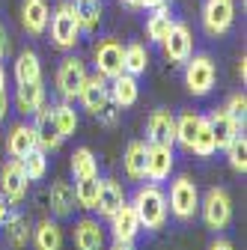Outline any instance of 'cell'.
Masks as SVG:
<instances>
[{
    "mask_svg": "<svg viewBox=\"0 0 247 250\" xmlns=\"http://www.w3.org/2000/svg\"><path fill=\"white\" fill-rule=\"evenodd\" d=\"M134 211H137V221H140V229H149L155 232L167 224V194L152 182L146 188H137V194L131 200Z\"/></svg>",
    "mask_w": 247,
    "mask_h": 250,
    "instance_id": "1",
    "label": "cell"
},
{
    "mask_svg": "<svg viewBox=\"0 0 247 250\" xmlns=\"http://www.w3.org/2000/svg\"><path fill=\"white\" fill-rule=\"evenodd\" d=\"M48 21H51V39H54V45L60 51H72L81 42V24L75 18L72 3H66V0H63V3L54 9V15Z\"/></svg>",
    "mask_w": 247,
    "mask_h": 250,
    "instance_id": "2",
    "label": "cell"
},
{
    "mask_svg": "<svg viewBox=\"0 0 247 250\" xmlns=\"http://www.w3.org/2000/svg\"><path fill=\"white\" fill-rule=\"evenodd\" d=\"M218 81V69H214V60L206 54H191L185 62V86H188L194 96H208Z\"/></svg>",
    "mask_w": 247,
    "mask_h": 250,
    "instance_id": "3",
    "label": "cell"
},
{
    "mask_svg": "<svg viewBox=\"0 0 247 250\" xmlns=\"http://www.w3.org/2000/svg\"><path fill=\"white\" fill-rule=\"evenodd\" d=\"M167 206L173 208V214L179 217V221H191V217L197 214V208H200V191H197V185L188 176H179L170 185Z\"/></svg>",
    "mask_w": 247,
    "mask_h": 250,
    "instance_id": "4",
    "label": "cell"
},
{
    "mask_svg": "<svg viewBox=\"0 0 247 250\" xmlns=\"http://www.w3.org/2000/svg\"><path fill=\"white\" fill-rule=\"evenodd\" d=\"M200 206H203V221L208 229H224L232 221V200L224 188H208Z\"/></svg>",
    "mask_w": 247,
    "mask_h": 250,
    "instance_id": "5",
    "label": "cell"
},
{
    "mask_svg": "<svg viewBox=\"0 0 247 250\" xmlns=\"http://www.w3.org/2000/svg\"><path fill=\"white\" fill-rule=\"evenodd\" d=\"M235 21V3L232 0H206L203 6V27L208 36H224L232 30Z\"/></svg>",
    "mask_w": 247,
    "mask_h": 250,
    "instance_id": "6",
    "label": "cell"
},
{
    "mask_svg": "<svg viewBox=\"0 0 247 250\" xmlns=\"http://www.w3.org/2000/svg\"><path fill=\"white\" fill-rule=\"evenodd\" d=\"M86 78L89 75H86L83 60L66 57L63 62H60V69H57V89H60V96H63V99H78V92L86 83Z\"/></svg>",
    "mask_w": 247,
    "mask_h": 250,
    "instance_id": "7",
    "label": "cell"
},
{
    "mask_svg": "<svg viewBox=\"0 0 247 250\" xmlns=\"http://www.w3.org/2000/svg\"><path fill=\"white\" fill-rule=\"evenodd\" d=\"M96 57V72L104 78V81H113L116 75H122V57H125V48L116 39H102L92 51Z\"/></svg>",
    "mask_w": 247,
    "mask_h": 250,
    "instance_id": "8",
    "label": "cell"
},
{
    "mask_svg": "<svg viewBox=\"0 0 247 250\" xmlns=\"http://www.w3.org/2000/svg\"><path fill=\"white\" fill-rule=\"evenodd\" d=\"M164 54L170 62H188V57L194 54V36H191V27L182 24V21H173L170 33L164 36Z\"/></svg>",
    "mask_w": 247,
    "mask_h": 250,
    "instance_id": "9",
    "label": "cell"
},
{
    "mask_svg": "<svg viewBox=\"0 0 247 250\" xmlns=\"http://www.w3.org/2000/svg\"><path fill=\"white\" fill-rule=\"evenodd\" d=\"M146 143L149 146H173L176 143V116L170 110H152L146 119Z\"/></svg>",
    "mask_w": 247,
    "mask_h": 250,
    "instance_id": "10",
    "label": "cell"
},
{
    "mask_svg": "<svg viewBox=\"0 0 247 250\" xmlns=\"http://www.w3.org/2000/svg\"><path fill=\"white\" fill-rule=\"evenodd\" d=\"M27 185H30V179L24 176L21 161L12 158L0 167V194H3L6 203H21L27 197Z\"/></svg>",
    "mask_w": 247,
    "mask_h": 250,
    "instance_id": "11",
    "label": "cell"
},
{
    "mask_svg": "<svg viewBox=\"0 0 247 250\" xmlns=\"http://www.w3.org/2000/svg\"><path fill=\"white\" fill-rule=\"evenodd\" d=\"M33 131H36V149H42V152H54V149H60V143H63V134H60L57 122H54V110L45 107V104L36 110Z\"/></svg>",
    "mask_w": 247,
    "mask_h": 250,
    "instance_id": "12",
    "label": "cell"
},
{
    "mask_svg": "<svg viewBox=\"0 0 247 250\" xmlns=\"http://www.w3.org/2000/svg\"><path fill=\"white\" fill-rule=\"evenodd\" d=\"M78 99H81L83 110H89L92 116H96V113L110 102V86H107V81L96 72L92 78H86V83H83L81 92H78Z\"/></svg>",
    "mask_w": 247,
    "mask_h": 250,
    "instance_id": "13",
    "label": "cell"
},
{
    "mask_svg": "<svg viewBox=\"0 0 247 250\" xmlns=\"http://www.w3.org/2000/svg\"><path fill=\"white\" fill-rule=\"evenodd\" d=\"M170 173H173V146H149L146 149V179L158 185L170 179Z\"/></svg>",
    "mask_w": 247,
    "mask_h": 250,
    "instance_id": "14",
    "label": "cell"
},
{
    "mask_svg": "<svg viewBox=\"0 0 247 250\" xmlns=\"http://www.w3.org/2000/svg\"><path fill=\"white\" fill-rule=\"evenodd\" d=\"M110 229H113V241H134V235L140 232L137 211H134V206L128 200L110 214Z\"/></svg>",
    "mask_w": 247,
    "mask_h": 250,
    "instance_id": "15",
    "label": "cell"
},
{
    "mask_svg": "<svg viewBox=\"0 0 247 250\" xmlns=\"http://www.w3.org/2000/svg\"><path fill=\"white\" fill-rule=\"evenodd\" d=\"M48 18H51V9L45 0H24L21 3V24L30 36H42L48 30Z\"/></svg>",
    "mask_w": 247,
    "mask_h": 250,
    "instance_id": "16",
    "label": "cell"
},
{
    "mask_svg": "<svg viewBox=\"0 0 247 250\" xmlns=\"http://www.w3.org/2000/svg\"><path fill=\"white\" fill-rule=\"evenodd\" d=\"M206 119H208V125H211L214 146H218V149H226V146L241 134V128L229 119V113H226L224 107H214V110H211V116H206Z\"/></svg>",
    "mask_w": 247,
    "mask_h": 250,
    "instance_id": "17",
    "label": "cell"
},
{
    "mask_svg": "<svg viewBox=\"0 0 247 250\" xmlns=\"http://www.w3.org/2000/svg\"><path fill=\"white\" fill-rule=\"evenodd\" d=\"M36 149V131H33V125H12V131L6 134V152H9V158L21 161L27 152H33Z\"/></svg>",
    "mask_w": 247,
    "mask_h": 250,
    "instance_id": "18",
    "label": "cell"
},
{
    "mask_svg": "<svg viewBox=\"0 0 247 250\" xmlns=\"http://www.w3.org/2000/svg\"><path fill=\"white\" fill-rule=\"evenodd\" d=\"M122 203H125V191H122V185H119L116 179H102V182H99V200H96L99 214L110 217Z\"/></svg>",
    "mask_w": 247,
    "mask_h": 250,
    "instance_id": "19",
    "label": "cell"
},
{
    "mask_svg": "<svg viewBox=\"0 0 247 250\" xmlns=\"http://www.w3.org/2000/svg\"><path fill=\"white\" fill-rule=\"evenodd\" d=\"M140 96V89H137V78L128 75V72H122L110 81V102L116 107H131Z\"/></svg>",
    "mask_w": 247,
    "mask_h": 250,
    "instance_id": "20",
    "label": "cell"
},
{
    "mask_svg": "<svg viewBox=\"0 0 247 250\" xmlns=\"http://www.w3.org/2000/svg\"><path fill=\"white\" fill-rule=\"evenodd\" d=\"M15 104L21 113H36L42 104H45V89H42V81H27V83H18L15 89Z\"/></svg>",
    "mask_w": 247,
    "mask_h": 250,
    "instance_id": "21",
    "label": "cell"
},
{
    "mask_svg": "<svg viewBox=\"0 0 247 250\" xmlns=\"http://www.w3.org/2000/svg\"><path fill=\"white\" fill-rule=\"evenodd\" d=\"M102 244H104V232H102L99 221H89V217L78 221V227H75V247L78 250H102Z\"/></svg>",
    "mask_w": 247,
    "mask_h": 250,
    "instance_id": "22",
    "label": "cell"
},
{
    "mask_svg": "<svg viewBox=\"0 0 247 250\" xmlns=\"http://www.w3.org/2000/svg\"><path fill=\"white\" fill-rule=\"evenodd\" d=\"M72 9H75V18L81 24V33H83V30H86V33L99 30V24H102V3H99V0H75Z\"/></svg>",
    "mask_w": 247,
    "mask_h": 250,
    "instance_id": "23",
    "label": "cell"
},
{
    "mask_svg": "<svg viewBox=\"0 0 247 250\" xmlns=\"http://www.w3.org/2000/svg\"><path fill=\"white\" fill-rule=\"evenodd\" d=\"M146 143L143 140H131L128 143V149H125V173H128V179H134V182H140V179H146Z\"/></svg>",
    "mask_w": 247,
    "mask_h": 250,
    "instance_id": "24",
    "label": "cell"
},
{
    "mask_svg": "<svg viewBox=\"0 0 247 250\" xmlns=\"http://www.w3.org/2000/svg\"><path fill=\"white\" fill-rule=\"evenodd\" d=\"M33 244L36 250H63V229L54 221H42L33 229Z\"/></svg>",
    "mask_w": 247,
    "mask_h": 250,
    "instance_id": "25",
    "label": "cell"
},
{
    "mask_svg": "<svg viewBox=\"0 0 247 250\" xmlns=\"http://www.w3.org/2000/svg\"><path fill=\"white\" fill-rule=\"evenodd\" d=\"M51 208L57 217H66L75 208V188L69 182H54L51 185Z\"/></svg>",
    "mask_w": 247,
    "mask_h": 250,
    "instance_id": "26",
    "label": "cell"
},
{
    "mask_svg": "<svg viewBox=\"0 0 247 250\" xmlns=\"http://www.w3.org/2000/svg\"><path fill=\"white\" fill-rule=\"evenodd\" d=\"M15 81L27 83V81H42V62L36 57V51H21L15 60Z\"/></svg>",
    "mask_w": 247,
    "mask_h": 250,
    "instance_id": "27",
    "label": "cell"
},
{
    "mask_svg": "<svg viewBox=\"0 0 247 250\" xmlns=\"http://www.w3.org/2000/svg\"><path fill=\"white\" fill-rule=\"evenodd\" d=\"M170 27H173V18H170V6H158V9H152L149 21H146V36L152 42H164V36L170 33Z\"/></svg>",
    "mask_w": 247,
    "mask_h": 250,
    "instance_id": "28",
    "label": "cell"
},
{
    "mask_svg": "<svg viewBox=\"0 0 247 250\" xmlns=\"http://www.w3.org/2000/svg\"><path fill=\"white\" fill-rule=\"evenodd\" d=\"M3 229H6V238L12 247H24L30 241V221L24 214H6V221H3Z\"/></svg>",
    "mask_w": 247,
    "mask_h": 250,
    "instance_id": "29",
    "label": "cell"
},
{
    "mask_svg": "<svg viewBox=\"0 0 247 250\" xmlns=\"http://www.w3.org/2000/svg\"><path fill=\"white\" fill-rule=\"evenodd\" d=\"M99 173L96 176H83L75 182V203L81 208H96V200H99Z\"/></svg>",
    "mask_w": 247,
    "mask_h": 250,
    "instance_id": "30",
    "label": "cell"
},
{
    "mask_svg": "<svg viewBox=\"0 0 247 250\" xmlns=\"http://www.w3.org/2000/svg\"><path fill=\"white\" fill-rule=\"evenodd\" d=\"M146 66H149V51H146V45H140V42H134V45H128L125 48V57H122V72H128V75H143L146 72Z\"/></svg>",
    "mask_w": 247,
    "mask_h": 250,
    "instance_id": "31",
    "label": "cell"
},
{
    "mask_svg": "<svg viewBox=\"0 0 247 250\" xmlns=\"http://www.w3.org/2000/svg\"><path fill=\"white\" fill-rule=\"evenodd\" d=\"M197 125H200V116L197 113H182L179 119H176V143L182 146V149H188L191 152V146H194V137H197Z\"/></svg>",
    "mask_w": 247,
    "mask_h": 250,
    "instance_id": "32",
    "label": "cell"
},
{
    "mask_svg": "<svg viewBox=\"0 0 247 250\" xmlns=\"http://www.w3.org/2000/svg\"><path fill=\"white\" fill-rule=\"evenodd\" d=\"M45 155H48V152L33 149V152H27L24 158H21V170H24V176H27L30 182L45 179V173H48V158H45Z\"/></svg>",
    "mask_w": 247,
    "mask_h": 250,
    "instance_id": "33",
    "label": "cell"
},
{
    "mask_svg": "<svg viewBox=\"0 0 247 250\" xmlns=\"http://www.w3.org/2000/svg\"><path fill=\"white\" fill-rule=\"evenodd\" d=\"M214 134H211V125L206 116H200V125H197V137H194V146L191 152L197 155V158H208V155H214Z\"/></svg>",
    "mask_w": 247,
    "mask_h": 250,
    "instance_id": "34",
    "label": "cell"
},
{
    "mask_svg": "<svg viewBox=\"0 0 247 250\" xmlns=\"http://www.w3.org/2000/svg\"><path fill=\"white\" fill-rule=\"evenodd\" d=\"M72 173H75V179L96 176V173H99V164H96V155H92V149L81 146V149L72 152Z\"/></svg>",
    "mask_w": 247,
    "mask_h": 250,
    "instance_id": "35",
    "label": "cell"
},
{
    "mask_svg": "<svg viewBox=\"0 0 247 250\" xmlns=\"http://www.w3.org/2000/svg\"><path fill=\"white\" fill-rule=\"evenodd\" d=\"M51 110H54V122H57L60 134H63V140H66V137H72V134H75V128H78V113H75V107H72L69 102H63V104L51 107Z\"/></svg>",
    "mask_w": 247,
    "mask_h": 250,
    "instance_id": "36",
    "label": "cell"
},
{
    "mask_svg": "<svg viewBox=\"0 0 247 250\" xmlns=\"http://www.w3.org/2000/svg\"><path fill=\"white\" fill-rule=\"evenodd\" d=\"M226 155H229V167L235 173H247V140H244V134H238L226 146Z\"/></svg>",
    "mask_w": 247,
    "mask_h": 250,
    "instance_id": "37",
    "label": "cell"
},
{
    "mask_svg": "<svg viewBox=\"0 0 247 250\" xmlns=\"http://www.w3.org/2000/svg\"><path fill=\"white\" fill-rule=\"evenodd\" d=\"M224 110L229 113V119L238 125V128L244 131V116H247V99H244V92H235V96H229V102H226Z\"/></svg>",
    "mask_w": 247,
    "mask_h": 250,
    "instance_id": "38",
    "label": "cell"
},
{
    "mask_svg": "<svg viewBox=\"0 0 247 250\" xmlns=\"http://www.w3.org/2000/svg\"><path fill=\"white\" fill-rule=\"evenodd\" d=\"M116 113H119V110H116V104H113V102H107V104H104L96 116H99V122H102V125L113 128V125H116Z\"/></svg>",
    "mask_w": 247,
    "mask_h": 250,
    "instance_id": "39",
    "label": "cell"
},
{
    "mask_svg": "<svg viewBox=\"0 0 247 250\" xmlns=\"http://www.w3.org/2000/svg\"><path fill=\"white\" fill-rule=\"evenodd\" d=\"M6 113H9V96H6V89H0V122L6 119Z\"/></svg>",
    "mask_w": 247,
    "mask_h": 250,
    "instance_id": "40",
    "label": "cell"
},
{
    "mask_svg": "<svg viewBox=\"0 0 247 250\" xmlns=\"http://www.w3.org/2000/svg\"><path fill=\"white\" fill-rule=\"evenodd\" d=\"M140 6H146V9H158V6H170V0H140Z\"/></svg>",
    "mask_w": 247,
    "mask_h": 250,
    "instance_id": "41",
    "label": "cell"
},
{
    "mask_svg": "<svg viewBox=\"0 0 247 250\" xmlns=\"http://www.w3.org/2000/svg\"><path fill=\"white\" fill-rule=\"evenodd\" d=\"M208 250H235V247H232L226 238H218V241H211V247H208Z\"/></svg>",
    "mask_w": 247,
    "mask_h": 250,
    "instance_id": "42",
    "label": "cell"
},
{
    "mask_svg": "<svg viewBox=\"0 0 247 250\" xmlns=\"http://www.w3.org/2000/svg\"><path fill=\"white\" fill-rule=\"evenodd\" d=\"M110 250H134V241H113Z\"/></svg>",
    "mask_w": 247,
    "mask_h": 250,
    "instance_id": "43",
    "label": "cell"
},
{
    "mask_svg": "<svg viewBox=\"0 0 247 250\" xmlns=\"http://www.w3.org/2000/svg\"><path fill=\"white\" fill-rule=\"evenodd\" d=\"M6 214H9V208H6V200H3V194H0V224L6 221Z\"/></svg>",
    "mask_w": 247,
    "mask_h": 250,
    "instance_id": "44",
    "label": "cell"
},
{
    "mask_svg": "<svg viewBox=\"0 0 247 250\" xmlns=\"http://www.w3.org/2000/svg\"><path fill=\"white\" fill-rule=\"evenodd\" d=\"M3 51H6V36H3V27H0V57H3Z\"/></svg>",
    "mask_w": 247,
    "mask_h": 250,
    "instance_id": "45",
    "label": "cell"
},
{
    "mask_svg": "<svg viewBox=\"0 0 247 250\" xmlns=\"http://www.w3.org/2000/svg\"><path fill=\"white\" fill-rule=\"evenodd\" d=\"M0 89H6V72H3V66H0Z\"/></svg>",
    "mask_w": 247,
    "mask_h": 250,
    "instance_id": "46",
    "label": "cell"
},
{
    "mask_svg": "<svg viewBox=\"0 0 247 250\" xmlns=\"http://www.w3.org/2000/svg\"><path fill=\"white\" fill-rule=\"evenodd\" d=\"M125 6H131V9H140V0H122Z\"/></svg>",
    "mask_w": 247,
    "mask_h": 250,
    "instance_id": "47",
    "label": "cell"
}]
</instances>
